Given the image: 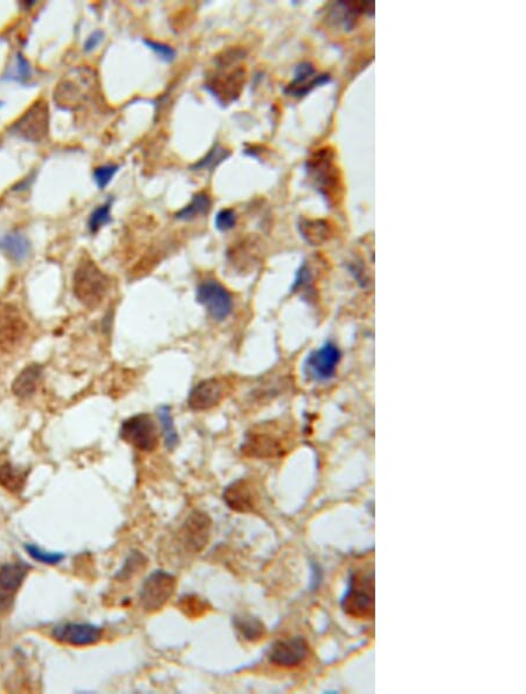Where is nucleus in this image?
Listing matches in <instances>:
<instances>
[{"mask_svg":"<svg viewBox=\"0 0 526 694\" xmlns=\"http://www.w3.org/2000/svg\"><path fill=\"white\" fill-rule=\"evenodd\" d=\"M242 58L244 52L240 49H232L222 58H215V73L208 76L205 88L221 104L232 103L240 96L246 78L244 68L237 66Z\"/></svg>","mask_w":526,"mask_h":694,"instance_id":"obj_1","label":"nucleus"},{"mask_svg":"<svg viewBox=\"0 0 526 694\" xmlns=\"http://www.w3.org/2000/svg\"><path fill=\"white\" fill-rule=\"evenodd\" d=\"M111 279L94 261L83 257L73 274V292L83 306L96 309L110 289Z\"/></svg>","mask_w":526,"mask_h":694,"instance_id":"obj_2","label":"nucleus"},{"mask_svg":"<svg viewBox=\"0 0 526 694\" xmlns=\"http://www.w3.org/2000/svg\"><path fill=\"white\" fill-rule=\"evenodd\" d=\"M306 173L323 198L331 204L341 197L343 185L339 169L331 150L321 149L306 162Z\"/></svg>","mask_w":526,"mask_h":694,"instance_id":"obj_3","label":"nucleus"},{"mask_svg":"<svg viewBox=\"0 0 526 694\" xmlns=\"http://www.w3.org/2000/svg\"><path fill=\"white\" fill-rule=\"evenodd\" d=\"M287 435L277 423L254 425L244 435L241 452L252 458H275L287 451Z\"/></svg>","mask_w":526,"mask_h":694,"instance_id":"obj_4","label":"nucleus"},{"mask_svg":"<svg viewBox=\"0 0 526 694\" xmlns=\"http://www.w3.org/2000/svg\"><path fill=\"white\" fill-rule=\"evenodd\" d=\"M343 609L357 620H372L374 616V578L372 571H354L345 594Z\"/></svg>","mask_w":526,"mask_h":694,"instance_id":"obj_5","label":"nucleus"},{"mask_svg":"<svg viewBox=\"0 0 526 694\" xmlns=\"http://www.w3.org/2000/svg\"><path fill=\"white\" fill-rule=\"evenodd\" d=\"M120 437L137 450L153 452L160 445V429L149 414L140 413L122 422Z\"/></svg>","mask_w":526,"mask_h":694,"instance_id":"obj_6","label":"nucleus"},{"mask_svg":"<svg viewBox=\"0 0 526 694\" xmlns=\"http://www.w3.org/2000/svg\"><path fill=\"white\" fill-rule=\"evenodd\" d=\"M177 580L165 571H155L146 578L140 591V604L145 613L160 611L175 594Z\"/></svg>","mask_w":526,"mask_h":694,"instance_id":"obj_7","label":"nucleus"},{"mask_svg":"<svg viewBox=\"0 0 526 694\" xmlns=\"http://www.w3.org/2000/svg\"><path fill=\"white\" fill-rule=\"evenodd\" d=\"M48 130L49 108L43 100L34 102L9 129L11 135L31 143H39L45 140Z\"/></svg>","mask_w":526,"mask_h":694,"instance_id":"obj_8","label":"nucleus"},{"mask_svg":"<svg viewBox=\"0 0 526 694\" xmlns=\"http://www.w3.org/2000/svg\"><path fill=\"white\" fill-rule=\"evenodd\" d=\"M232 388L233 383L230 378L213 376L202 380L190 392L187 405L195 412L211 410L231 394Z\"/></svg>","mask_w":526,"mask_h":694,"instance_id":"obj_9","label":"nucleus"},{"mask_svg":"<svg viewBox=\"0 0 526 694\" xmlns=\"http://www.w3.org/2000/svg\"><path fill=\"white\" fill-rule=\"evenodd\" d=\"M195 299L215 321H224L233 311V296L217 279H206L199 283Z\"/></svg>","mask_w":526,"mask_h":694,"instance_id":"obj_10","label":"nucleus"},{"mask_svg":"<svg viewBox=\"0 0 526 694\" xmlns=\"http://www.w3.org/2000/svg\"><path fill=\"white\" fill-rule=\"evenodd\" d=\"M29 325L14 305L0 301V352L10 353L26 336Z\"/></svg>","mask_w":526,"mask_h":694,"instance_id":"obj_11","label":"nucleus"},{"mask_svg":"<svg viewBox=\"0 0 526 694\" xmlns=\"http://www.w3.org/2000/svg\"><path fill=\"white\" fill-rule=\"evenodd\" d=\"M212 519L207 513L193 511L179 531V538L186 551L198 554L204 551L211 538Z\"/></svg>","mask_w":526,"mask_h":694,"instance_id":"obj_12","label":"nucleus"},{"mask_svg":"<svg viewBox=\"0 0 526 694\" xmlns=\"http://www.w3.org/2000/svg\"><path fill=\"white\" fill-rule=\"evenodd\" d=\"M31 566L25 561L7 562L0 567V613L14 608L16 594L27 578Z\"/></svg>","mask_w":526,"mask_h":694,"instance_id":"obj_13","label":"nucleus"},{"mask_svg":"<svg viewBox=\"0 0 526 694\" xmlns=\"http://www.w3.org/2000/svg\"><path fill=\"white\" fill-rule=\"evenodd\" d=\"M341 361V351L332 343H325L319 350L309 354L304 363V374L309 379L326 381L335 376Z\"/></svg>","mask_w":526,"mask_h":694,"instance_id":"obj_14","label":"nucleus"},{"mask_svg":"<svg viewBox=\"0 0 526 694\" xmlns=\"http://www.w3.org/2000/svg\"><path fill=\"white\" fill-rule=\"evenodd\" d=\"M51 637L66 646H94L101 641L102 629L91 623H63L53 628Z\"/></svg>","mask_w":526,"mask_h":694,"instance_id":"obj_15","label":"nucleus"},{"mask_svg":"<svg viewBox=\"0 0 526 694\" xmlns=\"http://www.w3.org/2000/svg\"><path fill=\"white\" fill-rule=\"evenodd\" d=\"M309 655V644L303 637L281 639L274 643L268 653V659L273 665L292 668L301 665Z\"/></svg>","mask_w":526,"mask_h":694,"instance_id":"obj_16","label":"nucleus"},{"mask_svg":"<svg viewBox=\"0 0 526 694\" xmlns=\"http://www.w3.org/2000/svg\"><path fill=\"white\" fill-rule=\"evenodd\" d=\"M222 499L232 511L237 513H253L257 511L259 493L253 482L240 478L226 487Z\"/></svg>","mask_w":526,"mask_h":694,"instance_id":"obj_17","label":"nucleus"},{"mask_svg":"<svg viewBox=\"0 0 526 694\" xmlns=\"http://www.w3.org/2000/svg\"><path fill=\"white\" fill-rule=\"evenodd\" d=\"M330 80H331L330 75L319 74L310 62H301L296 67L294 78L289 85L287 86L284 93L292 98H304L315 88L328 83Z\"/></svg>","mask_w":526,"mask_h":694,"instance_id":"obj_18","label":"nucleus"},{"mask_svg":"<svg viewBox=\"0 0 526 694\" xmlns=\"http://www.w3.org/2000/svg\"><path fill=\"white\" fill-rule=\"evenodd\" d=\"M43 368L39 363H29L20 371L12 383V393L18 399L27 400L36 394L43 379Z\"/></svg>","mask_w":526,"mask_h":694,"instance_id":"obj_19","label":"nucleus"},{"mask_svg":"<svg viewBox=\"0 0 526 694\" xmlns=\"http://www.w3.org/2000/svg\"><path fill=\"white\" fill-rule=\"evenodd\" d=\"M0 252L14 262H23L31 253V242L19 232H10L0 239Z\"/></svg>","mask_w":526,"mask_h":694,"instance_id":"obj_20","label":"nucleus"},{"mask_svg":"<svg viewBox=\"0 0 526 694\" xmlns=\"http://www.w3.org/2000/svg\"><path fill=\"white\" fill-rule=\"evenodd\" d=\"M29 470H24L11 462L0 463V487L12 494H19L25 489Z\"/></svg>","mask_w":526,"mask_h":694,"instance_id":"obj_21","label":"nucleus"},{"mask_svg":"<svg viewBox=\"0 0 526 694\" xmlns=\"http://www.w3.org/2000/svg\"><path fill=\"white\" fill-rule=\"evenodd\" d=\"M233 626L237 633L248 642H259L266 635V628L257 617L250 615H237L233 618Z\"/></svg>","mask_w":526,"mask_h":694,"instance_id":"obj_22","label":"nucleus"},{"mask_svg":"<svg viewBox=\"0 0 526 694\" xmlns=\"http://www.w3.org/2000/svg\"><path fill=\"white\" fill-rule=\"evenodd\" d=\"M212 202L210 195L205 192H200L192 198L191 202L182 207L180 211L175 213V217L178 220L191 221L195 220V217H202L207 214L211 209Z\"/></svg>","mask_w":526,"mask_h":694,"instance_id":"obj_23","label":"nucleus"},{"mask_svg":"<svg viewBox=\"0 0 526 694\" xmlns=\"http://www.w3.org/2000/svg\"><path fill=\"white\" fill-rule=\"evenodd\" d=\"M157 416H158L160 427H162V434L164 436L165 447L169 450H173L178 445L179 435L177 428H175L171 407L166 405H160V408L157 409Z\"/></svg>","mask_w":526,"mask_h":694,"instance_id":"obj_24","label":"nucleus"},{"mask_svg":"<svg viewBox=\"0 0 526 694\" xmlns=\"http://www.w3.org/2000/svg\"><path fill=\"white\" fill-rule=\"evenodd\" d=\"M299 229L309 244L314 246L328 240L330 235V228L323 220H302L299 224Z\"/></svg>","mask_w":526,"mask_h":694,"instance_id":"obj_25","label":"nucleus"},{"mask_svg":"<svg viewBox=\"0 0 526 694\" xmlns=\"http://www.w3.org/2000/svg\"><path fill=\"white\" fill-rule=\"evenodd\" d=\"M177 607L190 618H200L212 609L211 604L195 594H186L179 599Z\"/></svg>","mask_w":526,"mask_h":694,"instance_id":"obj_26","label":"nucleus"},{"mask_svg":"<svg viewBox=\"0 0 526 694\" xmlns=\"http://www.w3.org/2000/svg\"><path fill=\"white\" fill-rule=\"evenodd\" d=\"M31 78H32V67L21 53H16L14 63L10 67H7L1 76V80L24 85Z\"/></svg>","mask_w":526,"mask_h":694,"instance_id":"obj_27","label":"nucleus"},{"mask_svg":"<svg viewBox=\"0 0 526 694\" xmlns=\"http://www.w3.org/2000/svg\"><path fill=\"white\" fill-rule=\"evenodd\" d=\"M111 207H113V199H108L107 202L100 204L91 212L88 219V229L91 234L98 233L102 227L110 224L113 221Z\"/></svg>","mask_w":526,"mask_h":694,"instance_id":"obj_28","label":"nucleus"},{"mask_svg":"<svg viewBox=\"0 0 526 694\" xmlns=\"http://www.w3.org/2000/svg\"><path fill=\"white\" fill-rule=\"evenodd\" d=\"M230 151L225 149L220 144H217V145L213 146L210 152L206 155V156L202 158V160H199L198 162H195V165L192 166V170L195 171H206V170H213L215 167L224 162V160H227L230 157Z\"/></svg>","mask_w":526,"mask_h":694,"instance_id":"obj_29","label":"nucleus"},{"mask_svg":"<svg viewBox=\"0 0 526 694\" xmlns=\"http://www.w3.org/2000/svg\"><path fill=\"white\" fill-rule=\"evenodd\" d=\"M24 549H25L27 554L34 561L39 562V564H48V566H56V564L63 561L66 558L65 553H62V551H45V549H40L39 546L34 545V544H26V545L24 546Z\"/></svg>","mask_w":526,"mask_h":694,"instance_id":"obj_30","label":"nucleus"},{"mask_svg":"<svg viewBox=\"0 0 526 694\" xmlns=\"http://www.w3.org/2000/svg\"><path fill=\"white\" fill-rule=\"evenodd\" d=\"M145 566V556L142 553H140V551H133L128 556L127 560L124 561L123 566L120 568V571L117 573L115 579L120 581L128 580L133 575L137 574L138 571H142Z\"/></svg>","mask_w":526,"mask_h":694,"instance_id":"obj_31","label":"nucleus"},{"mask_svg":"<svg viewBox=\"0 0 526 694\" xmlns=\"http://www.w3.org/2000/svg\"><path fill=\"white\" fill-rule=\"evenodd\" d=\"M118 170H120V166L116 165V164L98 166L93 172V178H94L95 184L98 186V190H104L107 187L114 178L115 175L118 172Z\"/></svg>","mask_w":526,"mask_h":694,"instance_id":"obj_32","label":"nucleus"},{"mask_svg":"<svg viewBox=\"0 0 526 694\" xmlns=\"http://www.w3.org/2000/svg\"><path fill=\"white\" fill-rule=\"evenodd\" d=\"M237 213L232 208H222L217 213L215 219V226L221 233L231 231L237 224Z\"/></svg>","mask_w":526,"mask_h":694,"instance_id":"obj_33","label":"nucleus"},{"mask_svg":"<svg viewBox=\"0 0 526 694\" xmlns=\"http://www.w3.org/2000/svg\"><path fill=\"white\" fill-rule=\"evenodd\" d=\"M144 43H145V45L148 46L151 51L156 53L157 56H160V60H163V61L172 62L173 60H175V51L172 48V47H171V46L150 39L144 40Z\"/></svg>","mask_w":526,"mask_h":694,"instance_id":"obj_34","label":"nucleus"},{"mask_svg":"<svg viewBox=\"0 0 526 694\" xmlns=\"http://www.w3.org/2000/svg\"><path fill=\"white\" fill-rule=\"evenodd\" d=\"M103 39L104 33L102 31H95V32L91 33V36H88L87 39H86V43H83L85 52H93L94 49L98 48L100 43L103 41Z\"/></svg>","mask_w":526,"mask_h":694,"instance_id":"obj_35","label":"nucleus"},{"mask_svg":"<svg viewBox=\"0 0 526 694\" xmlns=\"http://www.w3.org/2000/svg\"><path fill=\"white\" fill-rule=\"evenodd\" d=\"M1 105H3V102H0V108H1Z\"/></svg>","mask_w":526,"mask_h":694,"instance_id":"obj_36","label":"nucleus"}]
</instances>
